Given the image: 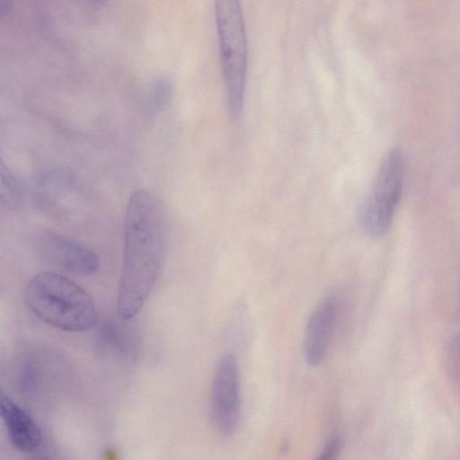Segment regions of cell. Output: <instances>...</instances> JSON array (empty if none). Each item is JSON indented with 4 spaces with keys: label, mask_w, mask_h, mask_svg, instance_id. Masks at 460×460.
I'll list each match as a JSON object with an SVG mask.
<instances>
[{
    "label": "cell",
    "mask_w": 460,
    "mask_h": 460,
    "mask_svg": "<svg viewBox=\"0 0 460 460\" xmlns=\"http://www.w3.org/2000/svg\"><path fill=\"white\" fill-rule=\"evenodd\" d=\"M167 243V215L153 192L138 190L129 198L124 256L117 308L123 319L135 317L148 299L161 272Z\"/></svg>",
    "instance_id": "1"
},
{
    "label": "cell",
    "mask_w": 460,
    "mask_h": 460,
    "mask_svg": "<svg viewBox=\"0 0 460 460\" xmlns=\"http://www.w3.org/2000/svg\"><path fill=\"white\" fill-rule=\"evenodd\" d=\"M24 300L36 317L62 331L85 332L98 320L91 296L60 273L44 271L33 276L26 285Z\"/></svg>",
    "instance_id": "2"
},
{
    "label": "cell",
    "mask_w": 460,
    "mask_h": 460,
    "mask_svg": "<svg viewBox=\"0 0 460 460\" xmlns=\"http://www.w3.org/2000/svg\"><path fill=\"white\" fill-rule=\"evenodd\" d=\"M216 21L228 112L231 120L235 122L243 111L248 59L245 22L240 3L217 1Z\"/></svg>",
    "instance_id": "3"
},
{
    "label": "cell",
    "mask_w": 460,
    "mask_h": 460,
    "mask_svg": "<svg viewBox=\"0 0 460 460\" xmlns=\"http://www.w3.org/2000/svg\"><path fill=\"white\" fill-rule=\"evenodd\" d=\"M403 173L402 153L394 147L384 156L361 207L360 224L367 235L387 232L401 199Z\"/></svg>",
    "instance_id": "4"
},
{
    "label": "cell",
    "mask_w": 460,
    "mask_h": 460,
    "mask_svg": "<svg viewBox=\"0 0 460 460\" xmlns=\"http://www.w3.org/2000/svg\"><path fill=\"white\" fill-rule=\"evenodd\" d=\"M241 411L240 375L237 360L232 354L218 361L212 379L210 416L215 429L224 437L237 429Z\"/></svg>",
    "instance_id": "5"
},
{
    "label": "cell",
    "mask_w": 460,
    "mask_h": 460,
    "mask_svg": "<svg viewBox=\"0 0 460 460\" xmlns=\"http://www.w3.org/2000/svg\"><path fill=\"white\" fill-rule=\"evenodd\" d=\"M40 255L50 265L66 272L89 276L100 268L94 251L85 244L54 232H44L37 242Z\"/></svg>",
    "instance_id": "6"
},
{
    "label": "cell",
    "mask_w": 460,
    "mask_h": 460,
    "mask_svg": "<svg viewBox=\"0 0 460 460\" xmlns=\"http://www.w3.org/2000/svg\"><path fill=\"white\" fill-rule=\"evenodd\" d=\"M337 318L334 297L323 300L311 314L305 330L304 354L309 365L320 364L327 351Z\"/></svg>",
    "instance_id": "7"
},
{
    "label": "cell",
    "mask_w": 460,
    "mask_h": 460,
    "mask_svg": "<svg viewBox=\"0 0 460 460\" xmlns=\"http://www.w3.org/2000/svg\"><path fill=\"white\" fill-rule=\"evenodd\" d=\"M0 418L12 444L20 451L31 452L41 443V432L30 415L0 388Z\"/></svg>",
    "instance_id": "8"
},
{
    "label": "cell",
    "mask_w": 460,
    "mask_h": 460,
    "mask_svg": "<svg viewBox=\"0 0 460 460\" xmlns=\"http://www.w3.org/2000/svg\"><path fill=\"white\" fill-rule=\"evenodd\" d=\"M21 200V190L19 184L0 156V203L14 208Z\"/></svg>",
    "instance_id": "9"
},
{
    "label": "cell",
    "mask_w": 460,
    "mask_h": 460,
    "mask_svg": "<svg viewBox=\"0 0 460 460\" xmlns=\"http://www.w3.org/2000/svg\"><path fill=\"white\" fill-rule=\"evenodd\" d=\"M172 84L168 78L161 76L154 79L147 93L149 106L157 111L165 108L172 98Z\"/></svg>",
    "instance_id": "10"
},
{
    "label": "cell",
    "mask_w": 460,
    "mask_h": 460,
    "mask_svg": "<svg viewBox=\"0 0 460 460\" xmlns=\"http://www.w3.org/2000/svg\"><path fill=\"white\" fill-rule=\"evenodd\" d=\"M342 439L340 436L332 438L325 446L316 460H336L342 449Z\"/></svg>",
    "instance_id": "11"
},
{
    "label": "cell",
    "mask_w": 460,
    "mask_h": 460,
    "mask_svg": "<svg viewBox=\"0 0 460 460\" xmlns=\"http://www.w3.org/2000/svg\"><path fill=\"white\" fill-rule=\"evenodd\" d=\"M12 3L9 1L0 0V15L6 13L11 8Z\"/></svg>",
    "instance_id": "12"
}]
</instances>
